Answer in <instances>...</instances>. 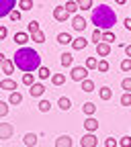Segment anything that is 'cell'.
Here are the masks:
<instances>
[{
    "instance_id": "6da1fadb",
    "label": "cell",
    "mask_w": 131,
    "mask_h": 147,
    "mask_svg": "<svg viewBox=\"0 0 131 147\" xmlns=\"http://www.w3.org/2000/svg\"><path fill=\"white\" fill-rule=\"evenodd\" d=\"M12 61H14V65L18 69L31 74V71H35V69L41 67V55L37 53L35 49H31V47H21V49H16Z\"/></svg>"
},
{
    "instance_id": "7a4b0ae2",
    "label": "cell",
    "mask_w": 131,
    "mask_h": 147,
    "mask_svg": "<svg viewBox=\"0 0 131 147\" xmlns=\"http://www.w3.org/2000/svg\"><path fill=\"white\" fill-rule=\"evenodd\" d=\"M92 25H94L96 29L100 31H111V27H113L117 23V12L107 6V4H98L96 8H92Z\"/></svg>"
},
{
    "instance_id": "3957f363",
    "label": "cell",
    "mask_w": 131,
    "mask_h": 147,
    "mask_svg": "<svg viewBox=\"0 0 131 147\" xmlns=\"http://www.w3.org/2000/svg\"><path fill=\"white\" fill-rule=\"evenodd\" d=\"M72 80L74 82H84L88 78V67L86 65H76V67H72Z\"/></svg>"
},
{
    "instance_id": "277c9868",
    "label": "cell",
    "mask_w": 131,
    "mask_h": 147,
    "mask_svg": "<svg viewBox=\"0 0 131 147\" xmlns=\"http://www.w3.org/2000/svg\"><path fill=\"white\" fill-rule=\"evenodd\" d=\"M16 6V0H0V18L8 16Z\"/></svg>"
},
{
    "instance_id": "5b68a950",
    "label": "cell",
    "mask_w": 131,
    "mask_h": 147,
    "mask_svg": "<svg viewBox=\"0 0 131 147\" xmlns=\"http://www.w3.org/2000/svg\"><path fill=\"white\" fill-rule=\"evenodd\" d=\"M70 16H72V14L66 10V6H55V8H53V18H55L58 23H66Z\"/></svg>"
},
{
    "instance_id": "8992f818",
    "label": "cell",
    "mask_w": 131,
    "mask_h": 147,
    "mask_svg": "<svg viewBox=\"0 0 131 147\" xmlns=\"http://www.w3.org/2000/svg\"><path fill=\"white\" fill-rule=\"evenodd\" d=\"M86 25H88V23H86V18H84L82 14H74V16H72V27L76 29V31L82 33V31L86 29Z\"/></svg>"
},
{
    "instance_id": "52a82bcc",
    "label": "cell",
    "mask_w": 131,
    "mask_h": 147,
    "mask_svg": "<svg viewBox=\"0 0 131 147\" xmlns=\"http://www.w3.org/2000/svg\"><path fill=\"white\" fill-rule=\"evenodd\" d=\"M80 145H82V147H96V145H98V139H96L94 133H86V135L80 139Z\"/></svg>"
},
{
    "instance_id": "ba28073f",
    "label": "cell",
    "mask_w": 131,
    "mask_h": 147,
    "mask_svg": "<svg viewBox=\"0 0 131 147\" xmlns=\"http://www.w3.org/2000/svg\"><path fill=\"white\" fill-rule=\"evenodd\" d=\"M14 133V129L10 123H0V139H10Z\"/></svg>"
},
{
    "instance_id": "9c48e42d",
    "label": "cell",
    "mask_w": 131,
    "mask_h": 147,
    "mask_svg": "<svg viewBox=\"0 0 131 147\" xmlns=\"http://www.w3.org/2000/svg\"><path fill=\"white\" fill-rule=\"evenodd\" d=\"M43 92H45V86H43V84H33V86L29 88V94H31L33 98H41Z\"/></svg>"
},
{
    "instance_id": "30bf717a",
    "label": "cell",
    "mask_w": 131,
    "mask_h": 147,
    "mask_svg": "<svg viewBox=\"0 0 131 147\" xmlns=\"http://www.w3.org/2000/svg\"><path fill=\"white\" fill-rule=\"evenodd\" d=\"M0 90L16 92V82H14V80H10V78H4V80H0Z\"/></svg>"
},
{
    "instance_id": "8fae6325",
    "label": "cell",
    "mask_w": 131,
    "mask_h": 147,
    "mask_svg": "<svg viewBox=\"0 0 131 147\" xmlns=\"http://www.w3.org/2000/svg\"><path fill=\"white\" fill-rule=\"evenodd\" d=\"M84 129H86L88 133H94L96 129H98V121H96L94 117H88V119L84 121Z\"/></svg>"
},
{
    "instance_id": "7c38bea8",
    "label": "cell",
    "mask_w": 131,
    "mask_h": 147,
    "mask_svg": "<svg viewBox=\"0 0 131 147\" xmlns=\"http://www.w3.org/2000/svg\"><path fill=\"white\" fill-rule=\"evenodd\" d=\"M111 53V43H98L96 45V55H98V57H107V55Z\"/></svg>"
},
{
    "instance_id": "4fadbf2b",
    "label": "cell",
    "mask_w": 131,
    "mask_h": 147,
    "mask_svg": "<svg viewBox=\"0 0 131 147\" xmlns=\"http://www.w3.org/2000/svg\"><path fill=\"white\" fill-rule=\"evenodd\" d=\"M55 147H72V137L70 135H60L55 139Z\"/></svg>"
},
{
    "instance_id": "5bb4252c",
    "label": "cell",
    "mask_w": 131,
    "mask_h": 147,
    "mask_svg": "<svg viewBox=\"0 0 131 147\" xmlns=\"http://www.w3.org/2000/svg\"><path fill=\"white\" fill-rule=\"evenodd\" d=\"M0 67H2V71L6 74V76H10V74L14 71V67H16V65H14V61H12V59H4L2 63H0Z\"/></svg>"
},
{
    "instance_id": "9a60e30c",
    "label": "cell",
    "mask_w": 131,
    "mask_h": 147,
    "mask_svg": "<svg viewBox=\"0 0 131 147\" xmlns=\"http://www.w3.org/2000/svg\"><path fill=\"white\" fill-rule=\"evenodd\" d=\"M29 37H31L29 33H16V35H14V43L21 45V47H25V43L29 41Z\"/></svg>"
},
{
    "instance_id": "2e32d148",
    "label": "cell",
    "mask_w": 131,
    "mask_h": 147,
    "mask_svg": "<svg viewBox=\"0 0 131 147\" xmlns=\"http://www.w3.org/2000/svg\"><path fill=\"white\" fill-rule=\"evenodd\" d=\"M64 6H66V10H68L72 16H74V14H76V12L80 10V6H78V2H76V0H68V2H66Z\"/></svg>"
},
{
    "instance_id": "e0dca14e",
    "label": "cell",
    "mask_w": 131,
    "mask_h": 147,
    "mask_svg": "<svg viewBox=\"0 0 131 147\" xmlns=\"http://www.w3.org/2000/svg\"><path fill=\"white\" fill-rule=\"evenodd\" d=\"M86 45H88V41L84 39V37H76V39H74V41H72V47H74V49H76V51H80V49H84Z\"/></svg>"
},
{
    "instance_id": "ac0fdd59",
    "label": "cell",
    "mask_w": 131,
    "mask_h": 147,
    "mask_svg": "<svg viewBox=\"0 0 131 147\" xmlns=\"http://www.w3.org/2000/svg\"><path fill=\"white\" fill-rule=\"evenodd\" d=\"M23 141H25V145H27V147H35L39 139H37V135H35V133H27V135L23 137Z\"/></svg>"
},
{
    "instance_id": "d6986e66",
    "label": "cell",
    "mask_w": 131,
    "mask_h": 147,
    "mask_svg": "<svg viewBox=\"0 0 131 147\" xmlns=\"http://www.w3.org/2000/svg\"><path fill=\"white\" fill-rule=\"evenodd\" d=\"M72 41H74V39H72L70 33H60V35H58V43H60V45H72Z\"/></svg>"
},
{
    "instance_id": "ffe728a7",
    "label": "cell",
    "mask_w": 131,
    "mask_h": 147,
    "mask_svg": "<svg viewBox=\"0 0 131 147\" xmlns=\"http://www.w3.org/2000/svg\"><path fill=\"white\" fill-rule=\"evenodd\" d=\"M82 113L84 115H88V117H92L96 113V106H94V102H84V106H82Z\"/></svg>"
},
{
    "instance_id": "44dd1931",
    "label": "cell",
    "mask_w": 131,
    "mask_h": 147,
    "mask_svg": "<svg viewBox=\"0 0 131 147\" xmlns=\"http://www.w3.org/2000/svg\"><path fill=\"white\" fill-rule=\"evenodd\" d=\"M98 92H100V100H111L113 98V90H111L109 86H102Z\"/></svg>"
},
{
    "instance_id": "7402d4cb",
    "label": "cell",
    "mask_w": 131,
    "mask_h": 147,
    "mask_svg": "<svg viewBox=\"0 0 131 147\" xmlns=\"http://www.w3.org/2000/svg\"><path fill=\"white\" fill-rule=\"evenodd\" d=\"M8 102H10V104H21V102H23V94H21V92H10Z\"/></svg>"
},
{
    "instance_id": "603a6c76",
    "label": "cell",
    "mask_w": 131,
    "mask_h": 147,
    "mask_svg": "<svg viewBox=\"0 0 131 147\" xmlns=\"http://www.w3.org/2000/svg\"><path fill=\"white\" fill-rule=\"evenodd\" d=\"M58 106H60L62 110H70V106H72V100H70L68 96H62V98L58 100Z\"/></svg>"
},
{
    "instance_id": "cb8c5ba5",
    "label": "cell",
    "mask_w": 131,
    "mask_h": 147,
    "mask_svg": "<svg viewBox=\"0 0 131 147\" xmlns=\"http://www.w3.org/2000/svg\"><path fill=\"white\" fill-rule=\"evenodd\" d=\"M66 82V76H64V74H53V76H51V84L53 86H62Z\"/></svg>"
},
{
    "instance_id": "d4e9b609",
    "label": "cell",
    "mask_w": 131,
    "mask_h": 147,
    "mask_svg": "<svg viewBox=\"0 0 131 147\" xmlns=\"http://www.w3.org/2000/svg\"><path fill=\"white\" fill-rule=\"evenodd\" d=\"M80 88H82L84 92H92V90H94V82H92L90 78H86L84 82H80Z\"/></svg>"
},
{
    "instance_id": "484cf974",
    "label": "cell",
    "mask_w": 131,
    "mask_h": 147,
    "mask_svg": "<svg viewBox=\"0 0 131 147\" xmlns=\"http://www.w3.org/2000/svg\"><path fill=\"white\" fill-rule=\"evenodd\" d=\"M72 61H74V55H72V53H68V51L62 53V65H64V67L72 65Z\"/></svg>"
},
{
    "instance_id": "4316f807",
    "label": "cell",
    "mask_w": 131,
    "mask_h": 147,
    "mask_svg": "<svg viewBox=\"0 0 131 147\" xmlns=\"http://www.w3.org/2000/svg\"><path fill=\"white\" fill-rule=\"evenodd\" d=\"M37 76H39L41 80H47V78H51V71H49L45 65H41L39 69H37Z\"/></svg>"
},
{
    "instance_id": "83f0119b",
    "label": "cell",
    "mask_w": 131,
    "mask_h": 147,
    "mask_svg": "<svg viewBox=\"0 0 131 147\" xmlns=\"http://www.w3.org/2000/svg\"><path fill=\"white\" fill-rule=\"evenodd\" d=\"M41 29H39V23H37V21H31L29 23V27H27V33L29 35H35V33H39Z\"/></svg>"
},
{
    "instance_id": "f1b7e54d",
    "label": "cell",
    "mask_w": 131,
    "mask_h": 147,
    "mask_svg": "<svg viewBox=\"0 0 131 147\" xmlns=\"http://www.w3.org/2000/svg\"><path fill=\"white\" fill-rule=\"evenodd\" d=\"M31 39H33L35 43H45V33H43V31H39V33L31 35Z\"/></svg>"
},
{
    "instance_id": "f546056e",
    "label": "cell",
    "mask_w": 131,
    "mask_h": 147,
    "mask_svg": "<svg viewBox=\"0 0 131 147\" xmlns=\"http://www.w3.org/2000/svg\"><path fill=\"white\" fill-rule=\"evenodd\" d=\"M115 41V35L111 31H102V43H113Z\"/></svg>"
},
{
    "instance_id": "4dcf8cb0",
    "label": "cell",
    "mask_w": 131,
    "mask_h": 147,
    "mask_svg": "<svg viewBox=\"0 0 131 147\" xmlns=\"http://www.w3.org/2000/svg\"><path fill=\"white\" fill-rule=\"evenodd\" d=\"M23 84L31 88V86L35 84V76H33V74H25V76H23Z\"/></svg>"
},
{
    "instance_id": "1f68e13d",
    "label": "cell",
    "mask_w": 131,
    "mask_h": 147,
    "mask_svg": "<svg viewBox=\"0 0 131 147\" xmlns=\"http://www.w3.org/2000/svg\"><path fill=\"white\" fill-rule=\"evenodd\" d=\"M92 41H94L96 45L102 43V31L100 29H94V33H92Z\"/></svg>"
},
{
    "instance_id": "d6a6232c",
    "label": "cell",
    "mask_w": 131,
    "mask_h": 147,
    "mask_svg": "<svg viewBox=\"0 0 131 147\" xmlns=\"http://www.w3.org/2000/svg\"><path fill=\"white\" fill-rule=\"evenodd\" d=\"M18 8L21 10H31L33 8V0H21V2H18Z\"/></svg>"
},
{
    "instance_id": "836d02e7",
    "label": "cell",
    "mask_w": 131,
    "mask_h": 147,
    "mask_svg": "<svg viewBox=\"0 0 131 147\" xmlns=\"http://www.w3.org/2000/svg\"><path fill=\"white\" fill-rule=\"evenodd\" d=\"M76 2H78L80 10H88V8H92V0H76Z\"/></svg>"
},
{
    "instance_id": "e575fe53",
    "label": "cell",
    "mask_w": 131,
    "mask_h": 147,
    "mask_svg": "<svg viewBox=\"0 0 131 147\" xmlns=\"http://www.w3.org/2000/svg\"><path fill=\"white\" fill-rule=\"evenodd\" d=\"M86 67H88V69H96V67H98V59H96V57H88V59H86Z\"/></svg>"
},
{
    "instance_id": "d590c367",
    "label": "cell",
    "mask_w": 131,
    "mask_h": 147,
    "mask_svg": "<svg viewBox=\"0 0 131 147\" xmlns=\"http://www.w3.org/2000/svg\"><path fill=\"white\" fill-rule=\"evenodd\" d=\"M39 110H41V113H49V110H51V102L49 100H41L39 102Z\"/></svg>"
},
{
    "instance_id": "8d00e7d4",
    "label": "cell",
    "mask_w": 131,
    "mask_h": 147,
    "mask_svg": "<svg viewBox=\"0 0 131 147\" xmlns=\"http://www.w3.org/2000/svg\"><path fill=\"white\" fill-rule=\"evenodd\" d=\"M8 104H10V102L0 100V117H6V115H8Z\"/></svg>"
},
{
    "instance_id": "74e56055",
    "label": "cell",
    "mask_w": 131,
    "mask_h": 147,
    "mask_svg": "<svg viewBox=\"0 0 131 147\" xmlns=\"http://www.w3.org/2000/svg\"><path fill=\"white\" fill-rule=\"evenodd\" d=\"M121 104L123 106H131V92H125V94L121 96Z\"/></svg>"
},
{
    "instance_id": "f35d334b",
    "label": "cell",
    "mask_w": 131,
    "mask_h": 147,
    "mask_svg": "<svg viewBox=\"0 0 131 147\" xmlns=\"http://www.w3.org/2000/svg\"><path fill=\"white\" fill-rule=\"evenodd\" d=\"M96 69H98L100 74L109 71V61H107V59H100V61H98V67H96Z\"/></svg>"
},
{
    "instance_id": "ab89813d",
    "label": "cell",
    "mask_w": 131,
    "mask_h": 147,
    "mask_svg": "<svg viewBox=\"0 0 131 147\" xmlns=\"http://www.w3.org/2000/svg\"><path fill=\"white\" fill-rule=\"evenodd\" d=\"M121 69H123V71H131V57H125V59L121 61Z\"/></svg>"
},
{
    "instance_id": "60d3db41",
    "label": "cell",
    "mask_w": 131,
    "mask_h": 147,
    "mask_svg": "<svg viewBox=\"0 0 131 147\" xmlns=\"http://www.w3.org/2000/svg\"><path fill=\"white\" fill-rule=\"evenodd\" d=\"M119 145H121V147H131V135L121 137V139H119Z\"/></svg>"
},
{
    "instance_id": "b9f144b4",
    "label": "cell",
    "mask_w": 131,
    "mask_h": 147,
    "mask_svg": "<svg viewBox=\"0 0 131 147\" xmlns=\"http://www.w3.org/2000/svg\"><path fill=\"white\" fill-rule=\"evenodd\" d=\"M121 88H123L125 92H131V78H123V82H121Z\"/></svg>"
},
{
    "instance_id": "7bdbcfd3",
    "label": "cell",
    "mask_w": 131,
    "mask_h": 147,
    "mask_svg": "<svg viewBox=\"0 0 131 147\" xmlns=\"http://www.w3.org/2000/svg\"><path fill=\"white\" fill-rule=\"evenodd\" d=\"M21 16H23V14H21V10H16V8H14V10L8 14V18H10V21H21Z\"/></svg>"
},
{
    "instance_id": "ee69618b",
    "label": "cell",
    "mask_w": 131,
    "mask_h": 147,
    "mask_svg": "<svg viewBox=\"0 0 131 147\" xmlns=\"http://www.w3.org/2000/svg\"><path fill=\"white\" fill-rule=\"evenodd\" d=\"M105 147H117V139L115 137H107L105 139Z\"/></svg>"
},
{
    "instance_id": "f6af8a7d",
    "label": "cell",
    "mask_w": 131,
    "mask_h": 147,
    "mask_svg": "<svg viewBox=\"0 0 131 147\" xmlns=\"http://www.w3.org/2000/svg\"><path fill=\"white\" fill-rule=\"evenodd\" d=\"M6 35H8V29H6V27H0V41H4Z\"/></svg>"
},
{
    "instance_id": "bcb514c9",
    "label": "cell",
    "mask_w": 131,
    "mask_h": 147,
    "mask_svg": "<svg viewBox=\"0 0 131 147\" xmlns=\"http://www.w3.org/2000/svg\"><path fill=\"white\" fill-rule=\"evenodd\" d=\"M123 25H125V29H127V31H131V16H129V18H125Z\"/></svg>"
},
{
    "instance_id": "7dc6e473",
    "label": "cell",
    "mask_w": 131,
    "mask_h": 147,
    "mask_svg": "<svg viewBox=\"0 0 131 147\" xmlns=\"http://www.w3.org/2000/svg\"><path fill=\"white\" fill-rule=\"evenodd\" d=\"M125 55H127V57H131V45L125 47Z\"/></svg>"
},
{
    "instance_id": "c3c4849f",
    "label": "cell",
    "mask_w": 131,
    "mask_h": 147,
    "mask_svg": "<svg viewBox=\"0 0 131 147\" xmlns=\"http://www.w3.org/2000/svg\"><path fill=\"white\" fill-rule=\"evenodd\" d=\"M4 59H6V57H4V55H2V53H0V63H2Z\"/></svg>"
},
{
    "instance_id": "681fc988",
    "label": "cell",
    "mask_w": 131,
    "mask_h": 147,
    "mask_svg": "<svg viewBox=\"0 0 131 147\" xmlns=\"http://www.w3.org/2000/svg\"><path fill=\"white\" fill-rule=\"evenodd\" d=\"M115 2H117V4H125V0H115Z\"/></svg>"
}]
</instances>
